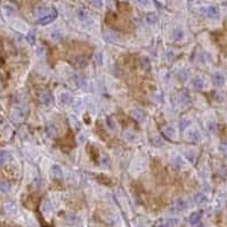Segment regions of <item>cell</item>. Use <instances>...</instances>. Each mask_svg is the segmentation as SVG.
<instances>
[{"mask_svg":"<svg viewBox=\"0 0 227 227\" xmlns=\"http://www.w3.org/2000/svg\"><path fill=\"white\" fill-rule=\"evenodd\" d=\"M185 138L189 142H199L201 139V134L196 128H188L185 130Z\"/></svg>","mask_w":227,"mask_h":227,"instance_id":"obj_1","label":"cell"},{"mask_svg":"<svg viewBox=\"0 0 227 227\" xmlns=\"http://www.w3.org/2000/svg\"><path fill=\"white\" fill-rule=\"evenodd\" d=\"M179 224V219L176 218H169V219H161L158 220L153 227H175Z\"/></svg>","mask_w":227,"mask_h":227,"instance_id":"obj_2","label":"cell"},{"mask_svg":"<svg viewBox=\"0 0 227 227\" xmlns=\"http://www.w3.org/2000/svg\"><path fill=\"white\" fill-rule=\"evenodd\" d=\"M162 131H163L164 136H166L167 138L171 139V140H176V139L178 138L177 129L175 127H172V126H166V127H163Z\"/></svg>","mask_w":227,"mask_h":227,"instance_id":"obj_3","label":"cell"},{"mask_svg":"<svg viewBox=\"0 0 227 227\" xmlns=\"http://www.w3.org/2000/svg\"><path fill=\"white\" fill-rule=\"evenodd\" d=\"M201 11L209 18H217L219 16V9L215 6H209V7L201 8Z\"/></svg>","mask_w":227,"mask_h":227,"instance_id":"obj_4","label":"cell"},{"mask_svg":"<svg viewBox=\"0 0 227 227\" xmlns=\"http://www.w3.org/2000/svg\"><path fill=\"white\" fill-rule=\"evenodd\" d=\"M25 117H26V110H25V109H22V107L17 109V110H15L14 112H13V114H11V118H13L16 122L23 121L25 119Z\"/></svg>","mask_w":227,"mask_h":227,"instance_id":"obj_5","label":"cell"},{"mask_svg":"<svg viewBox=\"0 0 227 227\" xmlns=\"http://www.w3.org/2000/svg\"><path fill=\"white\" fill-rule=\"evenodd\" d=\"M72 96L70 92H60V96H58V102H60V105H69V104L72 103Z\"/></svg>","mask_w":227,"mask_h":227,"instance_id":"obj_6","label":"cell"},{"mask_svg":"<svg viewBox=\"0 0 227 227\" xmlns=\"http://www.w3.org/2000/svg\"><path fill=\"white\" fill-rule=\"evenodd\" d=\"M188 208V203L187 201H185L184 199H178L175 201L174 206H172V209L175 211H184Z\"/></svg>","mask_w":227,"mask_h":227,"instance_id":"obj_7","label":"cell"},{"mask_svg":"<svg viewBox=\"0 0 227 227\" xmlns=\"http://www.w3.org/2000/svg\"><path fill=\"white\" fill-rule=\"evenodd\" d=\"M188 221L193 227L201 226V215L199 212H193L188 218Z\"/></svg>","mask_w":227,"mask_h":227,"instance_id":"obj_8","label":"cell"},{"mask_svg":"<svg viewBox=\"0 0 227 227\" xmlns=\"http://www.w3.org/2000/svg\"><path fill=\"white\" fill-rule=\"evenodd\" d=\"M56 17H57V11H53L51 13H49L48 15H46L45 17L40 18L39 23L41 25H47V24H49V23H51L53 21H55V18Z\"/></svg>","mask_w":227,"mask_h":227,"instance_id":"obj_9","label":"cell"},{"mask_svg":"<svg viewBox=\"0 0 227 227\" xmlns=\"http://www.w3.org/2000/svg\"><path fill=\"white\" fill-rule=\"evenodd\" d=\"M40 102H41L42 105H46V106L51 105V103H53V97L50 95V92L49 91L41 92V95H40Z\"/></svg>","mask_w":227,"mask_h":227,"instance_id":"obj_10","label":"cell"},{"mask_svg":"<svg viewBox=\"0 0 227 227\" xmlns=\"http://www.w3.org/2000/svg\"><path fill=\"white\" fill-rule=\"evenodd\" d=\"M212 80L215 82V85L216 86H221L225 85V82H226V78H225V75L223 73H220V72H216V73H213L212 74Z\"/></svg>","mask_w":227,"mask_h":227,"instance_id":"obj_11","label":"cell"},{"mask_svg":"<svg viewBox=\"0 0 227 227\" xmlns=\"http://www.w3.org/2000/svg\"><path fill=\"white\" fill-rule=\"evenodd\" d=\"M171 163L174 164L175 168H178V169H181V168L186 167V162H185V160L179 155L174 156V158L171 159Z\"/></svg>","mask_w":227,"mask_h":227,"instance_id":"obj_12","label":"cell"},{"mask_svg":"<svg viewBox=\"0 0 227 227\" xmlns=\"http://www.w3.org/2000/svg\"><path fill=\"white\" fill-rule=\"evenodd\" d=\"M50 175H51L54 178L63 177V170H62L60 166H58V164H54V166H51V168H50Z\"/></svg>","mask_w":227,"mask_h":227,"instance_id":"obj_13","label":"cell"},{"mask_svg":"<svg viewBox=\"0 0 227 227\" xmlns=\"http://www.w3.org/2000/svg\"><path fill=\"white\" fill-rule=\"evenodd\" d=\"M4 209H5V211H6V213H8V215H15V213L17 212V207H16V204L13 202L5 203Z\"/></svg>","mask_w":227,"mask_h":227,"instance_id":"obj_14","label":"cell"},{"mask_svg":"<svg viewBox=\"0 0 227 227\" xmlns=\"http://www.w3.org/2000/svg\"><path fill=\"white\" fill-rule=\"evenodd\" d=\"M77 15H78V18L80 20L81 22H88L89 20H90V16H89V13L86 9H83V8H80V9H78V11H77Z\"/></svg>","mask_w":227,"mask_h":227,"instance_id":"obj_15","label":"cell"},{"mask_svg":"<svg viewBox=\"0 0 227 227\" xmlns=\"http://www.w3.org/2000/svg\"><path fill=\"white\" fill-rule=\"evenodd\" d=\"M193 201H194V203L195 204H203V203H206L207 201H208V198H207L203 193H196V194H194V196H193Z\"/></svg>","mask_w":227,"mask_h":227,"instance_id":"obj_16","label":"cell"},{"mask_svg":"<svg viewBox=\"0 0 227 227\" xmlns=\"http://www.w3.org/2000/svg\"><path fill=\"white\" fill-rule=\"evenodd\" d=\"M192 85H193V88L198 89V90H202L204 88V81H203L202 78L200 77H195L192 81Z\"/></svg>","mask_w":227,"mask_h":227,"instance_id":"obj_17","label":"cell"},{"mask_svg":"<svg viewBox=\"0 0 227 227\" xmlns=\"http://www.w3.org/2000/svg\"><path fill=\"white\" fill-rule=\"evenodd\" d=\"M11 160V153L8 151H0V166H4Z\"/></svg>","mask_w":227,"mask_h":227,"instance_id":"obj_18","label":"cell"},{"mask_svg":"<svg viewBox=\"0 0 227 227\" xmlns=\"http://www.w3.org/2000/svg\"><path fill=\"white\" fill-rule=\"evenodd\" d=\"M49 14V9L47 7H39L38 9L36 11V16L39 18H42L45 17L46 15Z\"/></svg>","mask_w":227,"mask_h":227,"instance_id":"obj_19","label":"cell"},{"mask_svg":"<svg viewBox=\"0 0 227 227\" xmlns=\"http://www.w3.org/2000/svg\"><path fill=\"white\" fill-rule=\"evenodd\" d=\"M131 117L134 118V119H136L137 121H144V119H145L144 113L139 110H132L131 111Z\"/></svg>","mask_w":227,"mask_h":227,"instance_id":"obj_20","label":"cell"},{"mask_svg":"<svg viewBox=\"0 0 227 227\" xmlns=\"http://www.w3.org/2000/svg\"><path fill=\"white\" fill-rule=\"evenodd\" d=\"M74 64L77 66H79V68H85V66H87V64H88V60L85 57L80 56V57H77L74 60Z\"/></svg>","mask_w":227,"mask_h":227,"instance_id":"obj_21","label":"cell"},{"mask_svg":"<svg viewBox=\"0 0 227 227\" xmlns=\"http://www.w3.org/2000/svg\"><path fill=\"white\" fill-rule=\"evenodd\" d=\"M145 20L149 24H155L156 22H158V16H156L155 13H149V14L146 15Z\"/></svg>","mask_w":227,"mask_h":227,"instance_id":"obj_22","label":"cell"},{"mask_svg":"<svg viewBox=\"0 0 227 227\" xmlns=\"http://www.w3.org/2000/svg\"><path fill=\"white\" fill-rule=\"evenodd\" d=\"M179 102L181 104H184V105H188L191 103V100H189V96H188L187 92H181L179 95Z\"/></svg>","mask_w":227,"mask_h":227,"instance_id":"obj_23","label":"cell"},{"mask_svg":"<svg viewBox=\"0 0 227 227\" xmlns=\"http://www.w3.org/2000/svg\"><path fill=\"white\" fill-rule=\"evenodd\" d=\"M188 75H189V73H188L187 70L183 69V70H180V71L178 72L177 77H178V79H179V80H181L183 82H185L188 79Z\"/></svg>","mask_w":227,"mask_h":227,"instance_id":"obj_24","label":"cell"},{"mask_svg":"<svg viewBox=\"0 0 227 227\" xmlns=\"http://www.w3.org/2000/svg\"><path fill=\"white\" fill-rule=\"evenodd\" d=\"M124 138L127 139L128 142H135V140H137V135H136L135 132L132 131H127L126 134H124Z\"/></svg>","mask_w":227,"mask_h":227,"instance_id":"obj_25","label":"cell"},{"mask_svg":"<svg viewBox=\"0 0 227 227\" xmlns=\"http://www.w3.org/2000/svg\"><path fill=\"white\" fill-rule=\"evenodd\" d=\"M174 37H175V40H177V41H179V40L184 39V31L181 30V29H176L174 32Z\"/></svg>","mask_w":227,"mask_h":227,"instance_id":"obj_26","label":"cell"},{"mask_svg":"<svg viewBox=\"0 0 227 227\" xmlns=\"http://www.w3.org/2000/svg\"><path fill=\"white\" fill-rule=\"evenodd\" d=\"M26 39H28V42L30 43V45H34V42H36V32L34 31L29 32Z\"/></svg>","mask_w":227,"mask_h":227,"instance_id":"obj_27","label":"cell"},{"mask_svg":"<svg viewBox=\"0 0 227 227\" xmlns=\"http://www.w3.org/2000/svg\"><path fill=\"white\" fill-rule=\"evenodd\" d=\"M94 62H95L97 65H102L103 64V55L100 53H96L95 55H94Z\"/></svg>","mask_w":227,"mask_h":227,"instance_id":"obj_28","label":"cell"},{"mask_svg":"<svg viewBox=\"0 0 227 227\" xmlns=\"http://www.w3.org/2000/svg\"><path fill=\"white\" fill-rule=\"evenodd\" d=\"M97 179H98V181L103 183L104 185H110L111 183H112V180H111L110 178L106 177V176H104V175H100V176L97 177Z\"/></svg>","mask_w":227,"mask_h":227,"instance_id":"obj_29","label":"cell"},{"mask_svg":"<svg viewBox=\"0 0 227 227\" xmlns=\"http://www.w3.org/2000/svg\"><path fill=\"white\" fill-rule=\"evenodd\" d=\"M73 81H74L75 86H78V87H83V85H85V81L77 74H73Z\"/></svg>","mask_w":227,"mask_h":227,"instance_id":"obj_30","label":"cell"},{"mask_svg":"<svg viewBox=\"0 0 227 227\" xmlns=\"http://www.w3.org/2000/svg\"><path fill=\"white\" fill-rule=\"evenodd\" d=\"M207 128H208V130L211 132H216L217 130V124L215 121H209L208 123H207Z\"/></svg>","mask_w":227,"mask_h":227,"instance_id":"obj_31","label":"cell"},{"mask_svg":"<svg viewBox=\"0 0 227 227\" xmlns=\"http://www.w3.org/2000/svg\"><path fill=\"white\" fill-rule=\"evenodd\" d=\"M106 123H107V126H109V128H110V129H112V130H114V131L117 130V124H115V122H114L113 119H111V118H107Z\"/></svg>","mask_w":227,"mask_h":227,"instance_id":"obj_32","label":"cell"},{"mask_svg":"<svg viewBox=\"0 0 227 227\" xmlns=\"http://www.w3.org/2000/svg\"><path fill=\"white\" fill-rule=\"evenodd\" d=\"M9 191V185L6 181H0V192L2 193H6V192Z\"/></svg>","mask_w":227,"mask_h":227,"instance_id":"obj_33","label":"cell"},{"mask_svg":"<svg viewBox=\"0 0 227 227\" xmlns=\"http://www.w3.org/2000/svg\"><path fill=\"white\" fill-rule=\"evenodd\" d=\"M51 39L53 40H62L63 39V34L60 33V31H54L53 33H51Z\"/></svg>","mask_w":227,"mask_h":227,"instance_id":"obj_34","label":"cell"},{"mask_svg":"<svg viewBox=\"0 0 227 227\" xmlns=\"http://www.w3.org/2000/svg\"><path fill=\"white\" fill-rule=\"evenodd\" d=\"M65 219H66V221L70 224H74L75 221H77V217L74 216V215H72V213H68L66 216H65Z\"/></svg>","mask_w":227,"mask_h":227,"instance_id":"obj_35","label":"cell"},{"mask_svg":"<svg viewBox=\"0 0 227 227\" xmlns=\"http://www.w3.org/2000/svg\"><path fill=\"white\" fill-rule=\"evenodd\" d=\"M47 134H48V136L49 137H51V138H54L55 136H56V130H55V128L53 127V126H50V127H48V129H47Z\"/></svg>","mask_w":227,"mask_h":227,"instance_id":"obj_36","label":"cell"},{"mask_svg":"<svg viewBox=\"0 0 227 227\" xmlns=\"http://www.w3.org/2000/svg\"><path fill=\"white\" fill-rule=\"evenodd\" d=\"M185 156L188 158L189 160L192 161H194L195 160V154H194V151H187V152H185Z\"/></svg>","mask_w":227,"mask_h":227,"instance_id":"obj_37","label":"cell"},{"mask_svg":"<svg viewBox=\"0 0 227 227\" xmlns=\"http://www.w3.org/2000/svg\"><path fill=\"white\" fill-rule=\"evenodd\" d=\"M91 2L96 8H102L103 6V0H91Z\"/></svg>","mask_w":227,"mask_h":227,"instance_id":"obj_38","label":"cell"},{"mask_svg":"<svg viewBox=\"0 0 227 227\" xmlns=\"http://www.w3.org/2000/svg\"><path fill=\"white\" fill-rule=\"evenodd\" d=\"M100 162H102V164L105 166V167H109V166H110V159H109L107 156H103L102 160H100Z\"/></svg>","mask_w":227,"mask_h":227,"instance_id":"obj_39","label":"cell"},{"mask_svg":"<svg viewBox=\"0 0 227 227\" xmlns=\"http://www.w3.org/2000/svg\"><path fill=\"white\" fill-rule=\"evenodd\" d=\"M142 64H143V68L145 69V70H149V60H147V58H143Z\"/></svg>","mask_w":227,"mask_h":227,"instance_id":"obj_40","label":"cell"},{"mask_svg":"<svg viewBox=\"0 0 227 227\" xmlns=\"http://www.w3.org/2000/svg\"><path fill=\"white\" fill-rule=\"evenodd\" d=\"M189 124V121L188 120H181V122H180V128L181 129H184V128H186Z\"/></svg>","mask_w":227,"mask_h":227,"instance_id":"obj_41","label":"cell"},{"mask_svg":"<svg viewBox=\"0 0 227 227\" xmlns=\"http://www.w3.org/2000/svg\"><path fill=\"white\" fill-rule=\"evenodd\" d=\"M5 11H6V13H7V14H9V15L14 14V9H13V8H11V7H8V6H6V7H5Z\"/></svg>","mask_w":227,"mask_h":227,"instance_id":"obj_42","label":"cell"}]
</instances>
